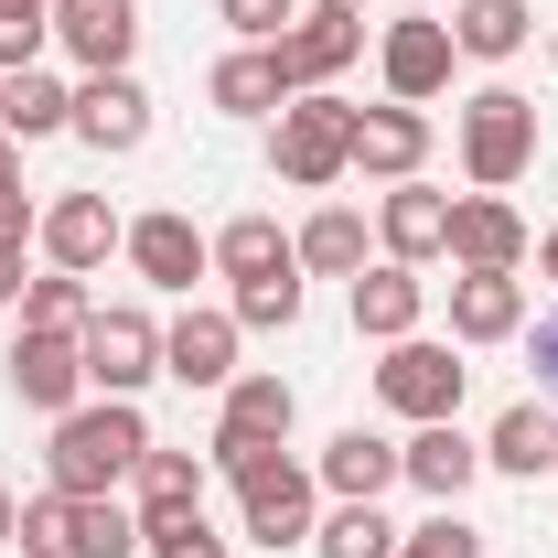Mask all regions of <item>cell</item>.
Instances as JSON below:
<instances>
[{
  "label": "cell",
  "mask_w": 558,
  "mask_h": 558,
  "mask_svg": "<svg viewBox=\"0 0 558 558\" xmlns=\"http://www.w3.org/2000/svg\"><path fill=\"white\" fill-rule=\"evenodd\" d=\"M54 33H65V54L86 75H119L140 44V0H54Z\"/></svg>",
  "instance_id": "obj_9"
},
{
  "label": "cell",
  "mask_w": 558,
  "mask_h": 558,
  "mask_svg": "<svg viewBox=\"0 0 558 558\" xmlns=\"http://www.w3.org/2000/svg\"><path fill=\"white\" fill-rule=\"evenodd\" d=\"M215 269H226V279H236V290H247V279H279V269H301V247L279 236L269 215H236V226L215 236Z\"/></svg>",
  "instance_id": "obj_27"
},
{
  "label": "cell",
  "mask_w": 558,
  "mask_h": 558,
  "mask_svg": "<svg viewBox=\"0 0 558 558\" xmlns=\"http://www.w3.org/2000/svg\"><path fill=\"white\" fill-rule=\"evenodd\" d=\"M526 161H537V108H526L515 86H484V97L462 108V172H473L484 194H505Z\"/></svg>",
  "instance_id": "obj_2"
},
{
  "label": "cell",
  "mask_w": 558,
  "mask_h": 558,
  "mask_svg": "<svg viewBox=\"0 0 558 558\" xmlns=\"http://www.w3.org/2000/svg\"><path fill=\"white\" fill-rule=\"evenodd\" d=\"M150 515H205V462L140 451V526H150Z\"/></svg>",
  "instance_id": "obj_28"
},
{
  "label": "cell",
  "mask_w": 558,
  "mask_h": 558,
  "mask_svg": "<svg viewBox=\"0 0 558 558\" xmlns=\"http://www.w3.org/2000/svg\"><path fill=\"white\" fill-rule=\"evenodd\" d=\"M451 22H398L387 33V86H398V108H418V97H440L451 86Z\"/></svg>",
  "instance_id": "obj_14"
},
{
  "label": "cell",
  "mask_w": 558,
  "mask_h": 558,
  "mask_svg": "<svg viewBox=\"0 0 558 558\" xmlns=\"http://www.w3.org/2000/svg\"><path fill=\"white\" fill-rule=\"evenodd\" d=\"M515 323H526L515 269H462V279H451V333H462V344H505Z\"/></svg>",
  "instance_id": "obj_12"
},
{
  "label": "cell",
  "mask_w": 558,
  "mask_h": 558,
  "mask_svg": "<svg viewBox=\"0 0 558 558\" xmlns=\"http://www.w3.org/2000/svg\"><path fill=\"white\" fill-rule=\"evenodd\" d=\"M398 473H409L418 494H440V505H462V484L484 473V451H473V440H462L451 418H429V429H418L409 451H398Z\"/></svg>",
  "instance_id": "obj_18"
},
{
  "label": "cell",
  "mask_w": 558,
  "mask_h": 558,
  "mask_svg": "<svg viewBox=\"0 0 558 558\" xmlns=\"http://www.w3.org/2000/svg\"><path fill=\"white\" fill-rule=\"evenodd\" d=\"M537 387L558 398V312H537Z\"/></svg>",
  "instance_id": "obj_38"
},
{
  "label": "cell",
  "mask_w": 558,
  "mask_h": 558,
  "mask_svg": "<svg viewBox=\"0 0 558 558\" xmlns=\"http://www.w3.org/2000/svg\"><path fill=\"white\" fill-rule=\"evenodd\" d=\"M0 130L11 140H44V130H75V86H54L44 65H22L0 86Z\"/></svg>",
  "instance_id": "obj_26"
},
{
  "label": "cell",
  "mask_w": 558,
  "mask_h": 558,
  "mask_svg": "<svg viewBox=\"0 0 558 558\" xmlns=\"http://www.w3.org/2000/svg\"><path fill=\"white\" fill-rule=\"evenodd\" d=\"M269 54H279V75H290V97H312L323 75H344L354 54H365V22H354V11H323V0H312V22H290Z\"/></svg>",
  "instance_id": "obj_7"
},
{
  "label": "cell",
  "mask_w": 558,
  "mask_h": 558,
  "mask_svg": "<svg viewBox=\"0 0 558 558\" xmlns=\"http://www.w3.org/2000/svg\"><path fill=\"white\" fill-rule=\"evenodd\" d=\"M323 484L344 494V505H376V494L398 484V440H376V429H344V440L323 451Z\"/></svg>",
  "instance_id": "obj_25"
},
{
  "label": "cell",
  "mask_w": 558,
  "mask_h": 558,
  "mask_svg": "<svg viewBox=\"0 0 558 558\" xmlns=\"http://www.w3.org/2000/svg\"><path fill=\"white\" fill-rule=\"evenodd\" d=\"M140 558H226V537H215L205 515H150L140 526Z\"/></svg>",
  "instance_id": "obj_33"
},
{
  "label": "cell",
  "mask_w": 558,
  "mask_h": 558,
  "mask_svg": "<svg viewBox=\"0 0 558 558\" xmlns=\"http://www.w3.org/2000/svg\"><path fill=\"white\" fill-rule=\"evenodd\" d=\"M398 558H484V537H473V526H462V515L440 505V515H429V526H418V537H409Z\"/></svg>",
  "instance_id": "obj_36"
},
{
  "label": "cell",
  "mask_w": 558,
  "mask_h": 558,
  "mask_svg": "<svg viewBox=\"0 0 558 558\" xmlns=\"http://www.w3.org/2000/svg\"><path fill=\"white\" fill-rule=\"evenodd\" d=\"M279 440H290V387L279 376H236L226 387V418H215V473L236 484L247 462H269Z\"/></svg>",
  "instance_id": "obj_4"
},
{
  "label": "cell",
  "mask_w": 558,
  "mask_h": 558,
  "mask_svg": "<svg viewBox=\"0 0 558 558\" xmlns=\"http://www.w3.org/2000/svg\"><path fill=\"white\" fill-rule=\"evenodd\" d=\"M11 526H22V515H11V494H0V537H11Z\"/></svg>",
  "instance_id": "obj_43"
},
{
  "label": "cell",
  "mask_w": 558,
  "mask_h": 558,
  "mask_svg": "<svg viewBox=\"0 0 558 558\" xmlns=\"http://www.w3.org/2000/svg\"><path fill=\"white\" fill-rule=\"evenodd\" d=\"M376 226H387V258H398V269H418V258H440V247H451V205H440V194H418V183H398Z\"/></svg>",
  "instance_id": "obj_20"
},
{
  "label": "cell",
  "mask_w": 558,
  "mask_h": 558,
  "mask_svg": "<svg viewBox=\"0 0 558 558\" xmlns=\"http://www.w3.org/2000/svg\"><path fill=\"white\" fill-rule=\"evenodd\" d=\"M119 236H130V226L108 215V194H65V205L44 215V247H54V269H75V279L97 269V258H108Z\"/></svg>",
  "instance_id": "obj_17"
},
{
  "label": "cell",
  "mask_w": 558,
  "mask_h": 558,
  "mask_svg": "<svg viewBox=\"0 0 558 558\" xmlns=\"http://www.w3.org/2000/svg\"><path fill=\"white\" fill-rule=\"evenodd\" d=\"M140 376H161V333H150V312H97L86 323V387H108V398H130Z\"/></svg>",
  "instance_id": "obj_8"
},
{
  "label": "cell",
  "mask_w": 558,
  "mask_h": 558,
  "mask_svg": "<svg viewBox=\"0 0 558 558\" xmlns=\"http://www.w3.org/2000/svg\"><path fill=\"white\" fill-rule=\"evenodd\" d=\"M0 301H22V247L0 236Z\"/></svg>",
  "instance_id": "obj_41"
},
{
  "label": "cell",
  "mask_w": 558,
  "mask_h": 558,
  "mask_svg": "<svg viewBox=\"0 0 558 558\" xmlns=\"http://www.w3.org/2000/svg\"><path fill=\"white\" fill-rule=\"evenodd\" d=\"M75 130L97 140V150H140L150 140V97H140L130 75H86L75 86Z\"/></svg>",
  "instance_id": "obj_16"
},
{
  "label": "cell",
  "mask_w": 558,
  "mask_h": 558,
  "mask_svg": "<svg viewBox=\"0 0 558 558\" xmlns=\"http://www.w3.org/2000/svg\"><path fill=\"white\" fill-rule=\"evenodd\" d=\"M161 376H183V387H226V376H236V323H226V312H183V323L161 333Z\"/></svg>",
  "instance_id": "obj_15"
},
{
  "label": "cell",
  "mask_w": 558,
  "mask_h": 558,
  "mask_svg": "<svg viewBox=\"0 0 558 558\" xmlns=\"http://www.w3.org/2000/svg\"><path fill=\"white\" fill-rule=\"evenodd\" d=\"M537 269H548V279H558V226H548V247H537Z\"/></svg>",
  "instance_id": "obj_42"
},
{
  "label": "cell",
  "mask_w": 558,
  "mask_h": 558,
  "mask_svg": "<svg viewBox=\"0 0 558 558\" xmlns=\"http://www.w3.org/2000/svg\"><path fill=\"white\" fill-rule=\"evenodd\" d=\"M312 548L323 558H398V526H387L376 505H333V515L312 526Z\"/></svg>",
  "instance_id": "obj_30"
},
{
  "label": "cell",
  "mask_w": 558,
  "mask_h": 558,
  "mask_svg": "<svg viewBox=\"0 0 558 558\" xmlns=\"http://www.w3.org/2000/svg\"><path fill=\"white\" fill-rule=\"evenodd\" d=\"M301 269H333V279H344V269H365V226H354L344 205H333V215H312V226H301Z\"/></svg>",
  "instance_id": "obj_32"
},
{
  "label": "cell",
  "mask_w": 558,
  "mask_h": 558,
  "mask_svg": "<svg viewBox=\"0 0 558 558\" xmlns=\"http://www.w3.org/2000/svg\"><path fill=\"white\" fill-rule=\"evenodd\" d=\"M119 247L140 258V279H150V290H194V279H205V258H215L205 236H194V215H140Z\"/></svg>",
  "instance_id": "obj_11"
},
{
  "label": "cell",
  "mask_w": 558,
  "mask_h": 558,
  "mask_svg": "<svg viewBox=\"0 0 558 558\" xmlns=\"http://www.w3.org/2000/svg\"><path fill=\"white\" fill-rule=\"evenodd\" d=\"M11 387H22V409H75V387H86V333H22L11 344Z\"/></svg>",
  "instance_id": "obj_10"
},
{
  "label": "cell",
  "mask_w": 558,
  "mask_h": 558,
  "mask_svg": "<svg viewBox=\"0 0 558 558\" xmlns=\"http://www.w3.org/2000/svg\"><path fill=\"white\" fill-rule=\"evenodd\" d=\"M236 323L290 333V323H301V279H290V269H279V279H247V290H236Z\"/></svg>",
  "instance_id": "obj_34"
},
{
  "label": "cell",
  "mask_w": 558,
  "mask_h": 558,
  "mask_svg": "<svg viewBox=\"0 0 558 558\" xmlns=\"http://www.w3.org/2000/svg\"><path fill=\"white\" fill-rule=\"evenodd\" d=\"M54 558H140V515H119L108 494H65V537Z\"/></svg>",
  "instance_id": "obj_21"
},
{
  "label": "cell",
  "mask_w": 558,
  "mask_h": 558,
  "mask_svg": "<svg viewBox=\"0 0 558 558\" xmlns=\"http://www.w3.org/2000/svg\"><path fill=\"white\" fill-rule=\"evenodd\" d=\"M0 194H22V140L0 130Z\"/></svg>",
  "instance_id": "obj_40"
},
{
  "label": "cell",
  "mask_w": 558,
  "mask_h": 558,
  "mask_svg": "<svg viewBox=\"0 0 558 558\" xmlns=\"http://www.w3.org/2000/svg\"><path fill=\"white\" fill-rule=\"evenodd\" d=\"M451 258H462V269H515V258H526L515 205H505V194H462V205H451Z\"/></svg>",
  "instance_id": "obj_13"
},
{
  "label": "cell",
  "mask_w": 558,
  "mask_h": 558,
  "mask_svg": "<svg viewBox=\"0 0 558 558\" xmlns=\"http://www.w3.org/2000/svg\"><path fill=\"white\" fill-rule=\"evenodd\" d=\"M140 451H150V418L130 398H97V409H65L54 418V494H108L119 473H140Z\"/></svg>",
  "instance_id": "obj_1"
},
{
  "label": "cell",
  "mask_w": 558,
  "mask_h": 558,
  "mask_svg": "<svg viewBox=\"0 0 558 558\" xmlns=\"http://www.w3.org/2000/svg\"><path fill=\"white\" fill-rule=\"evenodd\" d=\"M215 108H226V119H269V108H290V75H279L269 44H247V54L215 65Z\"/></svg>",
  "instance_id": "obj_23"
},
{
  "label": "cell",
  "mask_w": 558,
  "mask_h": 558,
  "mask_svg": "<svg viewBox=\"0 0 558 558\" xmlns=\"http://www.w3.org/2000/svg\"><path fill=\"white\" fill-rule=\"evenodd\" d=\"M0 236H11V247L33 236V205H22V194H0Z\"/></svg>",
  "instance_id": "obj_39"
},
{
  "label": "cell",
  "mask_w": 558,
  "mask_h": 558,
  "mask_svg": "<svg viewBox=\"0 0 558 558\" xmlns=\"http://www.w3.org/2000/svg\"><path fill=\"white\" fill-rule=\"evenodd\" d=\"M226 22H236L247 44H279V33H290V0H226Z\"/></svg>",
  "instance_id": "obj_37"
},
{
  "label": "cell",
  "mask_w": 558,
  "mask_h": 558,
  "mask_svg": "<svg viewBox=\"0 0 558 558\" xmlns=\"http://www.w3.org/2000/svg\"><path fill=\"white\" fill-rule=\"evenodd\" d=\"M236 515H247V537H258V548H301V537H312V473H290V462H247V473H236Z\"/></svg>",
  "instance_id": "obj_5"
},
{
  "label": "cell",
  "mask_w": 558,
  "mask_h": 558,
  "mask_svg": "<svg viewBox=\"0 0 558 558\" xmlns=\"http://www.w3.org/2000/svg\"><path fill=\"white\" fill-rule=\"evenodd\" d=\"M418 150H429V119H418V108H354V161H365V172L409 183Z\"/></svg>",
  "instance_id": "obj_19"
},
{
  "label": "cell",
  "mask_w": 558,
  "mask_h": 558,
  "mask_svg": "<svg viewBox=\"0 0 558 558\" xmlns=\"http://www.w3.org/2000/svg\"><path fill=\"white\" fill-rule=\"evenodd\" d=\"M44 33H54V0H0V65H11V75L33 65Z\"/></svg>",
  "instance_id": "obj_35"
},
{
  "label": "cell",
  "mask_w": 558,
  "mask_h": 558,
  "mask_svg": "<svg viewBox=\"0 0 558 558\" xmlns=\"http://www.w3.org/2000/svg\"><path fill=\"white\" fill-rule=\"evenodd\" d=\"M451 44L484 54V65H505V54L526 44V0H462V11H451Z\"/></svg>",
  "instance_id": "obj_29"
},
{
  "label": "cell",
  "mask_w": 558,
  "mask_h": 558,
  "mask_svg": "<svg viewBox=\"0 0 558 558\" xmlns=\"http://www.w3.org/2000/svg\"><path fill=\"white\" fill-rule=\"evenodd\" d=\"M97 312H86V290H75V269H54V279H33L22 290V333H86Z\"/></svg>",
  "instance_id": "obj_31"
},
{
  "label": "cell",
  "mask_w": 558,
  "mask_h": 558,
  "mask_svg": "<svg viewBox=\"0 0 558 558\" xmlns=\"http://www.w3.org/2000/svg\"><path fill=\"white\" fill-rule=\"evenodd\" d=\"M484 462H494V473H526V484L558 473V418L537 409V398H526V409H505V418H494V440H484Z\"/></svg>",
  "instance_id": "obj_24"
},
{
  "label": "cell",
  "mask_w": 558,
  "mask_h": 558,
  "mask_svg": "<svg viewBox=\"0 0 558 558\" xmlns=\"http://www.w3.org/2000/svg\"><path fill=\"white\" fill-rule=\"evenodd\" d=\"M354 333H376V344H409L418 333V279L398 269V258L354 279Z\"/></svg>",
  "instance_id": "obj_22"
},
{
  "label": "cell",
  "mask_w": 558,
  "mask_h": 558,
  "mask_svg": "<svg viewBox=\"0 0 558 558\" xmlns=\"http://www.w3.org/2000/svg\"><path fill=\"white\" fill-rule=\"evenodd\" d=\"M279 172L290 183H333V172H354V108L344 97H290L279 108Z\"/></svg>",
  "instance_id": "obj_3"
},
{
  "label": "cell",
  "mask_w": 558,
  "mask_h": 558,
  "mask_svg": "<svg viewBox=\"0 0 558 558\" xmlns=\"http://www.w3.org/2000/svg\"><path fill=\"white\" fill-rule=\"evenodd\" d=\"M376 398H387L398 418H418V429L451 418V409H462V365H451V344H418V333H409V344L376 365Z\"/></svg>",
  "instance_id": "obj_6"
},
{
  "label": "cell",
  "mask_w": 558,
  "mask_h": 558,
  "mask_svg": "<svg viewBox=\"0 0 558 558\" xmlns=\"http://www.w3.org/2000/svg\"><path fill=\"white\" fill-rule=\"evenodd\" d=\"M323 11H365V0H323Z\"/></svg>",
  "instance_id": "obj_44"
}]
</instances>
